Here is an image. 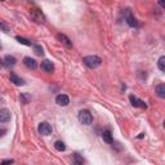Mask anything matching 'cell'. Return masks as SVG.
I'll use <instances>...</instances> for the list:
<instances>
[{
  "instance_id": "cell-1",
  "label": "cell",
  "mask_w": 165,
  "mask_h": 165,
  "mask_svg": "<svg viewBox=\"0 0 165 165\" xmlns=\"http://www.w3.org/2000/svg\"><path fill=\"white\" fill-rule=\"evenodd\" d=\"M82 62H84L85 66H88L89 69H96V67H98L102 63V59L97 56H86V57H84Z\"/></svg>"
},
{
  "instance_id": "cell-2",
  "label": "cell",
  "mask_w": 165,
  "mask_h": 165,
  "mask_svg": "<svg viewBox=\"0 0 165 165\" xmlns=\"http://www.w3.org/2000/svg\"><path fill=\"white\" fill-rule=\"evenodd\" d=\"M77 119H79V121L81 124H84V125H90V124L93 123V116H92V113L88 110H81L79 112Z\"/></svg>"
},
{
  "instance_id": "cell-3",
  "label": "cell",
  "mask_w": 165,
  "mask_h": 165,
  "mask_svg": "<svg viewBox=\"0 0 165 165\" xmlns=\"http://www.w3.org/2000/svg\"><path fill=\"white\" fill-rule=\"evenodd\" d=\"M38 130H39V133L41 134V136H49V134H52V126H50V124L44 121V123L39 124Z\"/></svg>"
},
{
  "instance_id": "cell-4",
  "label": "cell",
  "mask_w": 165,
  "mask_h": 165,
  "mask_svg": "<svg viewBox=\"0 0 165 165\" xmlns=\"http://www.w3.org/2000/svg\"><path fill=\"white\" fill-rule=\"evenodd\" d=\"M129 101H130V103H132L133 107H141V108H146V107H147L146 103H144L142 99L137 98L136 96H130V97H129Z\"/></svg>"
},
{
  "instance_id": "cell-5",
  "label": "cell",
  "mask_w": 165,
  "mask_h": 165,
  "mask_svg": "<svg viewBox=\"0 0 165 165\" xmlns=\"http://www.w3.org/2000/svg\"><path fill=\"white\" fill-rule=\"evenodd\" d=\"M56 103L57 105H59V106H67L70 103V98L67 97L66 94H58L56 97Z\"/></svg>"
},
{
  "instance_id": "cell-6",
  "label": "cell",
  "mask_w": 165,
  "mask_h": 165,
  "mask_svg": "<svg viewBox=\"0 0 165 165\" xmlns=\"http://www.w3.org/2000/svg\"><path fill=\"white\" fill-rule=\"evenodd\" d=\"M41 70L45 71V72H53L54 71V65H53V62H50L49 59H45L41 62Z\"/></svg>"
},
{
  "instance_id": "cell-7",
  "label": "cell",
  "mask_w": 165,
  "mask_h": 165,
  "mask_svg": "<svg viewBox=\"0 0 165 165\" xmlns=\"http://www.w3.org/2000/svg\"><path fill=\"white\" fill-rule=\"evenodd\" d=\"M23 63H25V66L27 67V69H31V70H34V69L38 67V62H36L34 58H31V57H25Z\"/></svg>"
},
{
  "instance_id": "cell-8",
  "label": "cell",
  "mask_w": 165,
  "mask_h": 165,
  "mask_svg": "<svg viewBox=\"0 0 165 165\" xmlns=\"http://www.w3.org/2000/svg\"><path fill=\"white\" fill-rule=\"evenodd\" d=\"M10 120V112L8 108H2L0 110V123H8Z\"/></svg>"
},
{
  "instance_id": "cell-9",
  "label": "cell",
  "mask_w": 165,
  "mask_h": 165,
  "mask_svg": "<svg viewBox=\"0 0 165 165\" xmlns=\"http://www.w3.org/2000/svg\"><path fill=\"white\" fill-rule=\"evenodd\" d=\"M57 39H58L65 46H67V48H72V41H71L69 38H67L66 35H63V34H58V35H57Z\"/></svg>"
},
{
  "instance_id": "cell-10",
  "label": "cell",
  "mask_w": 165,
  "mask_h": 165,
  "mask_svg": "<svg viewBox=\"0 0 165 165\" xmlns=\"http://www.w3.org/2000/svg\"><path fill=\"white\" fill-rule=\"evenodd\" d=\"M126 22H128V25L130 26V27H137V26H138L137 19L133 17V14L130 13V10H126Z\"/></svg>"
},
{
  "instance_id": "cell-11",
  "label": "cell",
  "mask_w": 165,
  "mask_h": 165,
  "mask_svg": "<svg viewBox=\"0 0 165 165\" xmlns=\"http://www.w3.org/2000/svg\"><path fill=\"white\" fill-rule=\"evenodd\" d=\"M31 17H32L36 22H39V23H41V22H44V15L40 13V10H38V9H35V10H32L31 12Z\"/></svg>"
},
{
  "instance_id": "cell-12",
  "label": "cell",
  "mask_w": 165,
  "mask_h": 165,
  "mask_svg": "<svg viewBox=\"0 0 165 165\" xmlns=\"http://www.w3.org/2000/svg\"><path fill=\"white\" fill-rule=\"evenodd\" d=\"M9 79H10V81H12L13 82V84H15V85H23L25 84V81L22 80V79H21V77L19 76H17V75H15V74H13V72H12V74H10V76H9Z\"/></svg>"
},
{
  "instance_id": "cell-13",
  "label": "cell",
  "mask_w": 165,
  "mask_h": 165,
  "mask_svg": "<svg viewBox=\"0 0 165 165\" xmlns=\"http://www.w3.org/2000/svg\"><path fill=\"white\" fill-rule=\"evenodd\" d=\"M102 138H103V141H105L106 143H108V144H112V142H113L112 134H111L110 130H105V132H103L102 133Z\"/></svg>"
},
{
  "instance_id": "cell-14",
  "label": "cell",
  "mask_w": 165,
  "mask_h": 165,
  "mask_svg": "<svg viewBox=\"0 0 165 165\" xmlns=\"http://www.w3.org/2000/svg\"><path fill=\"white\" fill-rule=\"evenodd\" d=\"M15 62H17V61H15V58L13 56H7L4 58V65L8 66V67H13L15 65Z\"/></svg>"
},
{
  "instance_id": "cell-15",
  "label": "cell",
  "mask_w": 165,
  "mask_h": 165,
  "mask_svg": "<svg viewBox=\"0 0 165 165\" xmlns=\"http://www.w3.org/2000/svg\"><path fill=\"white\" fill-rule=\"evenodd\" d=\"M155 92L157 93V96L160 98H165V84H159L155 88Z\"/></svg>"
},
{
  "instance_id": "cell-16",
  "label": "cell",
  "mask_w": 165,
  "mask_h": 165,
  "mask_svg": "<svg viewBox=\"0 0 165 165\" xmlns=\"http://www.w3.org/2000/svg\"><path fill=\"white\" fill-rule=\"evenodd\" d=\"M15 40H17L18 43L23 44V45H27V46H31V45H32V41H30V40L25 39V38H21V36H15Z\"/></svg>"
},
{
  "instance_id": "cell-17",
  "label": "cell",
  "mask_w": 165,
  "mask_h": 165,
  "mask_svg": "<svg viewBox=\"0 0 165 165\" xmlns=\"http://www.w3.org/2000/svg\"><path fill=\"white\" fill-rule=\"evenodd\" d=\"M19 101L22 102V103H29L31 101V96L27 94V93H21V96H19Z\"/></svg>"
},
{
  "instance_id": "cell-18",
  "label": "cell",
  "mask_w": 165,
  "mask_h": 165,
  "mask_svg": "<svg viewBox=\"0 0 165 165\" xmlns=\"http://www.w3.org/2000/svg\"><path fill=\"white\" fill-rule=\"evenodd\" d=\"M54 148L57 150V151H65L66 150V146H65V143L62 142V141H57L56 143H54Z\"/></svg>"
},
{
  "instance_id": "cell-19",
  "label": "cell",
  "mask_w": 165,
  "mask_h": 165,
  "mask_svg": "<svg viewBox=\"0 0 165 165\" xmlns=\"http://www.w3.org/2000/svg\"><path fill=\"white\" fill-rule=\"evenodd\" d=\"M157 66H159V70L160 71H165V57L164 56H161L159 58V62H157Z\"/></svg>"
},
{
  "instance_id": "cell-20",
  "label": "cell",
  "mask_w": 165,
  "mask_h": 165,
  "mask_svg": "<svg viewBox=\"0 0 165 165\" xmlns=\"http://www.w3.org/2000/svg\"><path fill=\"white\" fill-rule=\"evenodd\" d=\"M34 52H35V54L36 56H43L44 54V49H43V46L41 45H34Z\"/></svg>"
},
{
  "instance_id": "cell-21",
  "label": "cell",
  "mask_w": 165,
  "mask_h": 165,
  "mask_svg": "<svg viewBox=\"0 0 165 165\" xmlns=\"http://www.w3.org/2000/svg\"><path fill=\"white\" fill-rule=\"evenodd\" d=\"M75 159H76V163H77V164H82V163H84V160L80 159V157H79V155H77V153H75Z\"/></svg>"
},
{
  "instance_id": "cell-22",
  "label": "cell",
  "mask_w": 165,
  "mask_h": 165,
  "mask_svg": "<svg viewBox=\"0 0 165 165\" xmlns=\"http://www.w3.org/2000/svg\"><path fill=\"white\" fill-rule=\"evenodd\" d=\"M0 27H2V29L4 30V32H8V31H9V29H8V26H5L4 23H0Z\"/></svg>"
},
{
  "instance_id": "cell-23",
  "label": "cell",
  "mask_w": 165,
  "mask_h": 165,
  "mask_svg": "<svg viewBox=\"0 0 165 165\" xmlns=\"http://www.w3.org/2000/svg\"><path fill=\"white\" fill-rule=\"evenodd\" d=\"M159 4L161 8H165V0H159Z\"/></svg>"
},
{
  "instance_id": "cell-24",
  "label": "cell",
  "mask_w": 165,
  "mask_h": 165,
  "mask_svg": "<svg viewBox=\"0 0 165 165\" xmlns=\"http://www.w3.org/2000/svg\"><path fill=\"white\" fill-rule=\"evenodd\" d=\"M112 143H113V142H112ZM112 146H113V147H115L116 150H121V146H119V143H113V144H112Z\"/></svg>"
},
{
  "instance_id": "cell-25",
  "label": "cell",
  "mask_w": 165,
  "mask_h": 165,
  "mask_svg": "<svg viewBox=\"0 0 165 165\" xmlns=\"http://www.w3.org/2000/svg\"><path fill=\"white\" fill-rule=\"evenodd\" d=\"M12 163H14L13 160H4V161H3L2 164H12Z\"/></svg>"
},
{
  "instance_id": "cell-26",
  "label": "cell",
  "mask_w": 165,
  "mask_h": 165,
  "mask_svg": "<svg viewBox=\"0 0 165 165\" xmlns=\"http://www.w3.org/2000/svg\"><path fill=\"white\" fill-rule=\"evenodd\" d=\"M4 133H7V130H5V129H2V130H0V137L4 136Z\"/></svg>"
},
{
  "instance_id": "cell-27",
  "label": "cell",
  "mask_w": 165,
  "mask_h": 165,
  "mask_svg": "<svg viewBox=\"0 0 165 165\" xmlns=\"http://www.w3.org/2000/svg\"><path fill=\"white\" fill-rule=\"evenodd\" d=\"M4 66V62H3V59H0V69Z\"/></svg>"
},
{
  "instance_id": "cell-28",
  "label": "cell",
  "mask_w": 165,
  "mask_h": 165,
  "mask_svg": "<svg viewBox=\"0 0 165 165\" xmlns=\"http://www.w3.org/2000/svg\"><path fill=\"white\" fill-rule=\"evenodd\" d=\"M2 2H4V0H2Z\"/></svg>"
}]
</instances>
